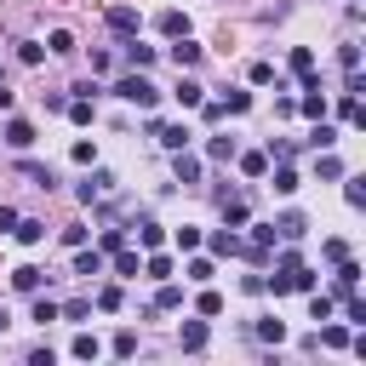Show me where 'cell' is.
<instances>
[{
    "instance_id": "13",
    "label": "cell",
    "mask_w": 366,
    "mask_h": 366,
    "mask_svg": "<svg viewBox=\"0 0 366 366\" xmlns=\"http://www.w3.org/2000/svg\"><path fill=\"white\" fill-rule=\"evenodd\" d=\"M355 286H360V263H355V258H343V263H338V292L349 298Z\"/></svg>"
},
{
    "instance_id": "22",
    "label": "cell",
    "mask_w": 366,
    "mask_h": 366,
    "mask_svg": "<svg viewBox=\"0 0 366 366\" xmlns=\"http://www.w3.org/2000/svg\"><path fill=\"white\" fill-rule=\"evenodd\" d=\"M160 241H166V235H160V223H149V217H144V223H137V246H149V252H155Z\"/></svg>"
},
{
    "instance_id": "16",
    "label": "cell",
    "mask_w": 366,
    "mask_h": 366,
    "mask_svg": "<svg viewBox=\"0 0 366 366\" xmlns=\"http://www.w3.org/2000/svg\"><path fill=\"white\" fill-rule=\"evenodd\" d=\"M274 195H298V172L281 160V166H274Z\"/></svg>"
},
{
    "instance_id": "17",
    "label": "cell",
    "mask_w": 366,
    "mask_h": 366,
    "mask_svg": "<svg viewBox=\"0 0 366 366\" xmlns=\"http://www.w3.org/2000/svg\"><path fill=\"white\" fill-rule=\"evenodd\" d=\"M303 144H309V149H332V144H338V132H332L327 120H320V126H315V132L303 137Z\"/></svg>"
},
{
    "instance_id": "5",
    "label": "cell",
    "mask_w": 366,
    "mask_h": 366,
    "mask_svg": "<svg viewBox=\"0 0 366 366\" xmlns=\"http://www.w3.org/2000/svg\"><path fill=\"white\" fill-rule=\"evenodd\" d=\"M298 109H303L309 120H320V115H327V92H320V80H309V86H303V103H298Z\"/></svg>"
},
{
    "instance_id": "11",
    "label": "cell",
    "mask_w": 366,
    "mask_h": 366,
    "mask_svg": "<svg viewBox=\"0 0 366 366\" xmlns=\"http://www.w3.org/2000/svg\"><path fill=\"white\" fill-rule=\"evenodd\" d=\"M172 98H177L183 109H201V98H206V86H201V80H177V92H172Z\"/></svg>"
},
{
    "instance_id": "21",
    "label": "cell",
    "mask_w": 366,
    "mask_h": 366,
    "mask_svg": "<svg viewBox=\"0 0 366 366\" xmlns=\"http://www.w3.org/2000/svg\"><path fill=\"white\" fill-rule=\"evenodd\" d=\"M252 109V92H223V115H246Z\"/></svg>"
},
{
    "instance_id": "49",
    "label": "cell",
    "mask_w": 366,
    "mask_h": 366,
    "mask_svg": "<svg viewBox=\"0 0 366 366\" xmlns=\"http://www.w3.org/2000/svg\"><path fill=\"white\" fill-rule=\"evenodd\" d=\"M0 327H6V309H0Z\"/></svg>"
},
{
    "instance_id": "36",
    "label": "cell",
    "mask_w": 366,
    "mask_h": 366,
    "mask_svg": "<svg viewBox=\"0 0 366 366\" xmlns=\"http://www.w3.org/2000/svg\"><path fill=\"white\" fill-rule=\"evenodd\" d=\"M315 343H327V349H343V343H349V332H343V327H327V332H320Z\"/></svg>"
},
{
    "instance_id": "44",
    "label": "cell",
    "mask_w": 366,
    "mask_h": 366,
    "mask_svg": "<svg viewBox=\"0 0 366 366\" xmlns=\"http://www.w3.org/2000/svg\"><path fill=\"white\" fill-rule=\"evenodd\" d=\"M274 80V63H252V86H269Z\"/></svg>"
},
{
    "instance_id": "7",
    "label": "cell",
    "mask_w": 366,
    "mask_h": 366,
    "mask_svg": "<svg viewBox=\"0 0 366 366\" xmlns=\"http://www.w3.org/2000/svg\"><path fill=\"white\" fill-rule=\"evenodd\" d=\"M40 281H46V269H34V263H23V269H12V286H18V292H29V298L40 292Z\"/></svg>"
},
{
    "instance_id": "45",
    "label": "cell",
    "mask_w": 366,
    "mask_h": 366,
    "mask_svg": "<svg viewBox=\"0 0 366 366\" xmlns=\"http://www.w3.org/2000/svg\"><path fill=\"white\" fill-rule=\"evenodd\" d=\"M201 315H223V298L217 292H201Z\"/></svg>"
},
{
    "instance_id": "10",
    "label": "cell",
    "mask_w": 366,
    "mask_h": 366,
    "mask_svg": "<svg viewBox=\"0 0 366 366\" xmlns=\"http://www.w3.org/2000/svg\"><path fill=\"white\" fill-rule=\"evenodd\" d=\"M12 235H18L23 246H40V241H46V223H40V217H18V229H12Z\"/></svg>"
},
{
    "instance_id": "1",
    "label": "cell",
    "mask_w": 366,
    "mask_h": 366,
    "mask_svg": "<svg viewBox=\"0 0 366 366\" xmlns=\"http://www.w3.org/2000/svg\"><path fill=\"white\" fill-rule=\"evenodd\" d=\"M115 92H120L126 103H137V109H155V103H160V86H155V80H149L144 69H132V75H120V80H115Z\"/></svg>"
},
{
    "instance_id": "25",
    "label": "cell",
    "mask_w": 366,
    "mask_h": 366,
    "mask_svg": "<svg viewBox=\"0 0 366 366\" xmlns=\"http://www.w3.org/2000/svg\"><path fill=\"white\" fill-rule=\"evenodd\" d=\"M206 155H212V160H235V137H212Z\"/></svg>"
},
{
    "instance_id": "20",
    "label": "cell",
    "mask_w": 366,
    "mask_h": 366,
    "mask_svg": "<svg viewBox=\"0 0 366 366\" xmlns=\"http://www.w3.org/2000/svg\"><path fill=\"white\" fill-rule=\"evenodd\" d=\"M126 63H132V69H149V63H155V46H137V40H132V46H126Z\"/></svg>"
},
{
    "instance_id": "42",
    "label": "cell",
    "mask_w": 366,
    "mask_h": 366,
    "mask_svg": "<svg viewBox=\"0 0 366 366\" xmlns=\"http://www.w3.org/2000/svg\"><path fill=\"white\" fill-rule=\"evenodd\" d=\"M144 269H149V274H155V281H166V274H172V258H160V252H155V258H149V263H144Z\"/></svg>"
},
{
    "instance_id": "47",
    "label": "cell",
    "mask_w": 366,
    "mask_h": 366,
    "mask_svg": "<svg viewBox=\"0 0 366 366\" xmlns=\"http://www.w3.org/2000/svg\"><path fill=\"white\" fill-rule=\"evenodd\" d=\"M6 229H18V212H12V206H0V235H6Z\"/></svg>"
},
{
    "instance_id": "27",
    "label": "cell",
    "mask_w": 366,
    "mask_h": 366,
    "mask_svg": "<svg viewBox=\"0 0 366 366\" xmlns=\"http://www.w3.org/2000/svg\"><path fill=\"white\" fill-rule=\"evenodd\" d=\"M34 320H40V327H52V320H58V303H52V298H40V292H34Z\"/></svg>"
},
{
    "instance_id": "40",
    "label": "cell",
    "mask_w": 366,
    "mask_h": 366,
    "mask_svg": "<svg viewBox=\"0 0 366 366\" xmlns=\"http://www.w3.org/2000/svg\"><path fill=\"white\" fill-rule=\"evenodd\" d=\"M98 309L115 315V309H120V286H103V292H98Z\"/></svg>"
},
{
    "instance_id": "19",
    "label": "cell",
    "mask_w": 366,
    "mask_h": 366,
    "mask_svg": "<svg viewBox=\"0 0 366 366\" xmlns=\"http://www.w3.org/2000/svg\"><path fill=\"white\" fill-rule=\"evenodd\" d=\"M292 75H315V52H309V46H292Z\"/></svg>"
},
{
    "instance_id": "48",
    "label": "cell",
    "mask_w": 366,
    "mask_h": 366,
    "mask_svg": "<svg viewBox=\"0 0 366 366\" xmlns=\"http://www.w3.org/2000/svg\"><path fill=\"white\" fill-rule=\"evenodd\" d=\"M12 109V92H6V80H0V115H6Z\"/></svg>"
},
{
    "instance_id": "4",
    "label": "cell",
    "mask_w": 366,
    "mask_h": 366,
    "mask_svg": "<svg viewBox=\"0 0 366 366\" xmlns=\"http://www.w3.org/2000/svg\"><path fill=\"white\" fill-rule=\"evenodd\" d=\"M177 343L189 349V355H201V349H206V320H183V332H177Z\"/></svg>"
},
{
    "instance_id": "46",
    "label": "cell",
    "mask_w": 366,
    "mask_h": 366,
    "mask_svg": "<svg viewBox=\"0 0 366 366\" xmlns=\"http://www.w3.org/2000/svg\"><path fill=\"white\" fill-rule=\"evenodd\" d=\"M115 355H137V332H120L115 338Z\"/></svg>"
},
{
    "instance_id": "3",
    "label": "cell",
    "mask_w": 366,
    "mask_h": 366,
    "mask_svg": "<svg viewBox=\"0 0 366 366\" xmlns=\"http://www.w3.org/2000/svg\"><path fill=\"white\" fill-rule=\"evenodd\" d=\"M109 189H115V177H109V172H92V177H86V183H80V201H86V206H92V201H103V195H109Z\"/></svg>"
},
{
    "instance_id": "32",
    "label": "cell",
    "mask_w": 366,
    "mask_h": 366,
    "mask_svg": "<svg viewBox=\"0 0 366 366\" xmlns=\"http://www.w3.org/2000/svg\"><path fill=\"white\" fill-rule=\"evenodd\" d=\"M241 172H246V177H263V172H269V155H241Z\"/></svg>"
},
{
    "instance_id": "26",
    "label": "cell",
    "mask_w": 366,
    "mask_h": 366,
    "mask_svg": "<svg viewBox=\"0 0 366 366\" xmlns=\"http://www.w3.org/2000/svg\"><path fill=\"white\" fill-rule=\"evenodd\" d=\"M46 52H58V58H63V52H75V34H69V29H52V40H46Z\"/></svg>"
},
{
    "instance_id": "31",
    "label": "cell",
    "mask_w": 366,
    "mask_h": 366,
    "mask_svg": "<svg viewBox=\"0 0 366 366\" xmlns=\"http://www.w3.org/2000/svg\"><path fill=\"white\" fill-rule=\"evenodd\" d=\"M98 349H103V343L92 338V332H80V338H75V355H80V360H98Z\"/></svg>"
},
{
    "instance_id": "38",
    "label": "cell",
    "mask_w": 366,
    "mask_h": 366,
    "mask_svg": "<svg viewBox=\"0 0 366 366\" xmlns=\"http://www.w3.org/2000/svg\"><path fill=\"white\" fill-rule=\"evenodd\" d=\"M115 269H120V274H137L144 263H137V252H126V246H120V252H115Z\"/></svg>"
},
{
    "instance_id": "9",
    "label": "cell",
    "mask_w": 366,
    "mask_h": 366,
    "mask_svg": "<svg viewBox=\"0 0 366 366\" xmlns=\"http://www.w3.org/2000/svg\"><path fill=\"white\" fill-rule=\"evenodd\" d=\"M149 132L160 137V144H166L172 155H177V149H189V126H149Z\"/></svg>"
},
{
    "instance_id": "24",
    "label": "cell",
    "mask_w": 366,
    "mask_h": 366,
    "mask_svg": "<svg viewBox=\"0 0 366 366\" xmlns=\"http://www.w3.org/2000/svg\"><path fill=\"white\" fill-rule=\"evenodd\" d=\"M274 229H281V235H286V241H303V235H309V229H303V217H298V212H286V217H281V223H274Z\"/></svg>"
},
{
    "instance_id": "39",
    "label": "cell",
    "mask_w": 366,
    "mask_h": 366,
    "mask_svg": "<svg viewBox=\"0 0 366 366\" xmlns=\"http://www.w3.org/2000/svg\"><path fill=\"white\" fill-rule=\"evenodd\" d=\"M69 120L86 126V120H92V98H75V103H69Z\"/></svg>"
},
{
    "instance_id": "29",
    "label": "cell",
    "mask_w": 366,
    "mask_h": 366,
    "mask_svg": "<svg viewBox=\"0 0 366 366\" xmlns=\"http://www.w3.org/2000/svg\"><path fill=\"white\" fill-rule=\"evenodd\" d=\"M40 58H46V46H40V40H23V46H18V63H29V69H34Z\"/></svg>"
},
{
    "instance_id": "33",
    "label": "cell",
    "mask_w": 366,
    "mask_h": 366,
    "mask_svg": "<svg viewBox=\"0 0 366 366\" xmlns=\"http://www.w3.org/2000/svg\"><path fill=\"white\" fill-rule=\"evenodd\" d=\"M86 315H92V303H86V298H75V303H63V309H58V320H86Z\"/></svg>"
},
{
    "instance_id": "6",
    "label": "cell",
    "mask_w": 366,
    "mask_h": 366,
    "mask_svg": "<svg viewBox=\"0 0 366 366\" xmlns=\"http://www.w3.org/2000/svg\"><path fill=\"white\" fill-rule=\"evenodd\" d=\"M75 274L98 281V274H103V252H86V246H75Z\"/></svg>"
},
{
    "instance_id": "23",
    "label": "cell",
    "mask_w": 366,
    "mask_h": 366,
    "mask_svg": "<svg viewBox=\"0 0 366 366\" xmlns=\"http://www.w3.org/2000/svg\"><path fill=\"white\" fill-rule=\"evenodd\" d=\"M177 303H183V286L160 281V292H155V309H177Z\"/></svg>"
},
{
    "instance_id": "41",
    "label": "cell",
    "mask_w": 366,
    "mask_h": 366,
    "mask_svg": "<svg viewBox=\"0 0 366 366\" xmlns=\"http://www.w3.org/2000/svg\"><path fill=\"white\" fill-rule=\"evenodd\" d=\"M343 201H349V206H366V183H360V177H349V189H343Z\"/></svg>"
},
{
    "instance_id": "8",
    "label": "cell",
    "mask_w": 366,
    "mask_h": 366,
    "mask_svg": "<svg viewBox=\"0 0 366 366\" xmlns=\"http://www.w3.org/2000/svg\"><path fill=\"white\" fill-rule=\"evenodd\" d=\"M172 63H177V69H195V63H201V46H195L189 34H177V46H172Z\"/></svg>"
},
{
    "instance_id": "43",
    "label": "cell",
    "mask_w": 366,
    "mask_h": 366,
    "mask_svg": "<svg viewBox=\"0 0 366 366\" xmlns=\"http://www.w3.org/2000/svg\"><path fill=\"white\" fill-rule=\"evenodd\" d=\"M126 246V229H103V252H120Z\"/></svg>"
},
{
    "instance_id": "34",
    "label": "cell",
    "mask_w": 366,
    "mask_h": 366,
    "mask_svg": "<svg viewBox=\"0 0 366 366\" xmlns=\"http://www.w3.org/2000/svg\"><path fill=\"white\" fill-rule=\"evenodd\" d=\"M23 177H34V183H40V189H52V183H58L52 172H46V166H34V160H23Z\"/></svg>"
},
{
    "instance_id": "12",
    "label": "cell",
    "mask_w": 366,
    "mask_h": 366,
    "mask_svg": "<svg viewBox=\"0 0 366 366\" xmlns=\"http://www.w3.org/2000/svg\"><path fill=\"white\" fill-rule=\"evenodd\" d=\"M6 144H12V149H29V144H34V126H29V120H6Z\"/></svg>"
},
{
    "instance_id": "18",
    "label": "cell",
    "mask_w": 366,
    "mask_h": 366,
    "mask_svg": "<svg viewBox=\"0 0 366 366\" xmlns=\"http://www.w3.org/2000/svg\"><path fill=\"white\" fill-rule=\"evenodd\" d=\"M160 34H189V18H183V12H160Z\"/></svg>"
},
{
    "instance_id": "30",
    "label": "cell",
    "mask_w": 366,
    "mask_h": 366,
    "mask_svg": "<svg viewBox=\"0 0 366 366\" xmlns=\"http://www.w3.org/2000/svg\"><path fill=\"white\" fill-rule=\"evenodd\" d=\"M223 223L241 229V223H246V201H223Z\"/></svg>"
},
{
    "instance_id": "14",
    "label": "cell",
    "mask_w": 366,
    "mask_h": 366,
    "mask_svg": "<svg viewBox=\"0 0 366 366\" xmlns=\"http://www.w3.org/2000/svg\"><path fill=\"white\" fill-rule=\"evenodd\" d=\"M252 332H258L263 343H286V327H281V320H274V315H263V320H258Z\"/></svg>"
},
{
    "instance_id": "2",
    "label": "cell",
    "mask_w": 366,
    "mask_h": 366,
    "mask_svg": "<svg viewBox=\"0 0 366 366\" xmlns=\"http://www.w3.org/2000/svg\"><path fill=\"white\" fill-rule=\"evenodd\" d=\"M115 34H137V29H144V18H137L132 6H109V18H103Z\"/></svg>"
},
{
    "instance_id": "15",
    "label": "cell",
    "mask_w": 366,
    "mask_h": 366,
    "mask_svg": "<svg viewBox=\"0 0 366 366\" xmlns=\"http://www.w3.org/2000/svg\"><path fill=\"white\" fill-rule=\"evenodd\" d=\"M177 183H201V160L189 149H177Z\"/></svg>"
},
{
    "instance_id": "37",
    "label": "cell",
    "mask_w": 366,
    "mask_h": 366,
    "mask_svg": "<svg viewBox=\"0 0 366 366\" xmlns=\"http://www.w3.org/2000/svg\"><path fill=\"white\" fill-rule=\"evenodd\" d=\"M195 246H201V229L183 223V229H177V252H195Z\"/></svg>"
},
{
    "instance_id": "35",
    "label": "cell",
    "mask_w": 366,
    "mask_h": 366,
    "mask_svg": "<svg viewBox=\"0 0 366 366\" xmlns=\"http://www.w3.org/2000/svg\"><path fill=\"white\" fill-rule=\"evenodd\" d=\"M309 315H315V320H332V298L315 292V298H309Z\"/></svg>"
},
{
    "instance_id": "28",
    "label": "cell",
    "mask_w": 366,
    "mask_h": 366,
    "mask_svg": "<svg viewBox=\"0 0 366 366\" xmlns=\"http://www.w3.org/2000/svg\"><path fill=\"white\" fill-rule=\"evenodd\" d=\"M274 235H281L274 223H252V246H258V252H263V246H274Z\"/></svg>"
}]
</instances>
